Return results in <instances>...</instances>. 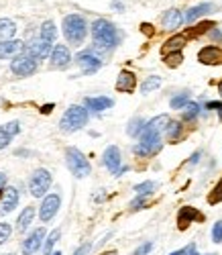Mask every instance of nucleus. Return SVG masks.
Masks as SVG:
<instances>
[{
    "label": "nucleus",
    "instance_id": "18",
    "mask_svg": "<svg viewBox=\"0 0 222 255\" xmlns=\"http://www.w3.org/2000/svg\"><path fill=\"white\" fill-rule=\"evenodd\" d=\"M135 88H137V76L128 70H122L116 78V90L130 94V92H135Z\"/></svg>",
    "mask_w": 222,
    "mask_h": 255
},
{
    "label": "nucleus",
    "instance_id": "26",
    "mask_svg": "<svg viewBox=\"0 0 222 255\" xmlns=\"http://www.w3.org/2000/svg\"><path fill=\"white\" fill-rule=\"evenodd\" d=\"M16 33V25L12 18H0V41H8Z\"/></svg>",
    "mask_w": 222,
    "mask_h": 255
},
{
    "label": "nucleus",
    "instance_id": "35",
    "mask_svg": "<svg viewBox=\"0 0 222 255\" xmlns=\"http://www.w3.org/2000/svg\"><path fill=\"white\" fill-rule=\"evenodd\" d=\"M222 200V178H220V182L214 186V190L210 192V196H208V202L210 204H218Z\"/></svg>",
    "mask_w": 222,
    "mask_h": 255
},
{
    "label": "nucleus",
    "instance_id": "57",
    "mask_svg": "<svg viewBox=\"0 0 222 255\" xmlns=\"http://www.w3.org/2000/svg\"><path fill=\"white\" fill-rule=\"evenodd\" d=\"M6 255H14V253H6Z\"/></svg>",
    "mask_w": 222,
    "mask_h": 255
},
{
    "label": "nucleus",
    "instance_id": "28",
    "mask_svg": "<svg viewBox=\"0 0 222 255\" xmlns=\"http://www.w3.org/2000/svg\"><path fill=\"white\" fill-rule=\"evenodd\" d=\"M212 29H214L212 20H202V23H200L198 27H190L184 35H186V37H200V35H204L206 31H212Z\"/></svg>",
    "mask_w": 222,
    "mask_h": 255
},
{
    "label": "nucleus",
    "instance_id": "37",
    "mask_svg": "<svg viewBox=\"0 0 222 255\" xmlns=\"http://www.w3.org/2000/svg\"><path fill=\"white\" fill-rule=\"evenodd\" d=\"M153 190H155V184H153V182H143V184H137V186H135V192H137V194H147V196H149Z\"/></svg>",
    "mask_w": 222,
    "mask_h": 255
},
{
    "label": "nucleus",
    "instance_id": "3",
    "mask_svg": "<svg viewBox=\"0 0 222 255\" xmlns=\"http://www.w3.org/2000/svg\"><path fill=\"white\" fill-rule=\"evenodd\" d=\"M63 35L72 45H80L88 35L86 18L80 14H68L63 18Z\"/></svg>",
    "mask_w": 222,
    "mask_h": 255
},
{
    "label": "nucleus",
    "instance_id": "47",
    "mask_svg": "<svg viewBox=\"0 0 222 255\" xmlns=\"http://www.w3.org/2000/svg\"><path fill=\"white\" fill-rule=\"evenodd\" d=\"M53 109H55L53 102H51V104H45V106H41V115H49Z\"/></svg>",
    "mask_w": 222,
    "mask_h": 255
},
{
    "label": "nucleus",
    "instance_id": "51",
    "mask_svg": "<svg viewBox=\"0 0 222 255\" xmlns=\"http://www.w3.org/2000/svg\"><path fill=\"white\" fill-rule=\"evenodd\" d=\"M104 198H106V196H104V192H98V194H96V202H102Z\"/></svg>",
    "mask_w": 222,
    "mask_h": 255
},
{
    "label": "nucleus",
    "instance_id": "50",
    "mask_svg": "<svg viewBox=\"0 0 222 255\" xmlns=\"http://www.w3.org/2000/svg\"><path fill=\"white\" fill-rule=\"evenodd\" d=\"M4 184H6V176H4V174H0V192L4 190Z\"/></svg>",
    "mask_w": 222,
    "mask_h": 255
},
{
    "label": "nucleus",
    "instance_id": "32",
    "mask_svg": "<svg viewBox=\"0 0 222 255\" xmlns=\"http://www.w3.org/2000/svg\"><path fill=\"white\" fill-rule=\"evenodd\" d=\"M200 115V104L190 100L186 106H184V121H194L196 117Z\"/></svg>",
    "mask_w": 222,
    "mask_h": 255
},
{
    "label": "nucleus",
    "instance_id": "46",
    "mask_svg": "<svg viewBox=\"0 0 222 255\" xmlns=\"http://www.w3.org/2000/svg\"><path fill=\"white\" fill-rule=\"evenodd\" d=\"M186 255H200V253L196 251V243H190V245L186 247Z\"/></svg>",
    "mask_w": 222,
    "mask_h": 255
},
{
    "label": "nucleus",
    "instance_id": "36",
    "mask_svg": "<svg viewBox=\"0 0 222 255\" xmlns=\"http://www.w3.org/2000/svg\"><path fill=\"white\" fill-rule=\"evenodd\" d=\"M4 133H8L10 137H14V135H18L20 133V123L18 121H10V123H6V125H2L0 127Z\"/></svg>",
    "mask_w": 222,
    "mask_h": 255
},
{
    "label": "nucleus",
    "instance_id": "22",
    "mask_svg": "<svg viewBox=\"0 0 222 255\" xmlns=\"http://www.w3.org/2000/svg\"><path fill=\"white\" fill-rule=\"evenodd\" d=\"M188 43V37L184 33H177L173 37H169L165 43H163V53H169V51H182Z\"/></svg>",
    "mask_w": 222,
    "mask_h": 255
},
{
    "label": "nucleus",
    "instance_id": "54",
    "mask_svg": "<svg viewBox=\"0 0 222 255\" xmlns=\"http://www.w3.org/2000/svg\"><path fill=\"white\" fill-rule=\"evenodd\" d=\"M218 94H220V98H222V80L218 82Z\"/></svg>",
    "mask_w": 222,
    "mask_h": 255
},
{
    "label": "nucleus",
    "instance_id": "44",
    "mask_svg": "<svg viewBox=\"0 0 222 255\" xmlns=\"http://www.w3.org/2000/svg\"><path fill=\"white\" fill-rule=\"evenodd\" d=\"M141 31H143L147 37L155 35V27H153V25H149V23H143V25H141Z\"/></svg>",
    "mask_w": 222,
    "mask_h": 255
},
{
    "label": "nucleus",
    "instance_id": "4",
    "mask_svg": "<svg viewBox=\"0 0 222 255\" xmlns=\"http://www.w3.org/2000/svg\"><path fill=\"white\" fill-rule=\"evenodd\" d=\"M65 163H68V169L78 180L88 178V176H90V172H92L88 157L80 149H76V147H68V149H65Z\"/></svg>",
    "mask_w": 222,
    "mask_h": 255
},
{
    "label": "nucleus",
    "instance_id": "19",
    "mask_svg": "<svg viewBox=\"0 0 222 255\" xmlns=\"http://www.w3.org/2000/svg\"><path fill=\"white\" fill-rule=\"evenodd\" d=\"M84 106L88 111H92V113H102L106 109H112L114 106V100L112 98H108V96H96V98H86L84 100Z\"/></svg>",
    "mask_w": 222,
    "mask_h": 255
},
{
    "label": "nucleus",
    "instance_id": "6",
    "mask_svg": "<svg viewBox=\"0 0 222 255\" xmlns=\"http://www.w3.org/2000/svg\"><path fill=\"white\" fill-rule=\"evenodd\" d=\"M10 72H12L14 76H18V78H27V76H31V74L37 72V59L31 57L29 53H20V55H16V57L12 59Z\"/></svg>",
    "mask_w": 222,
    "mask_h": 255
},
{
    "label": "nucleus",
    "instance_id": "53",
    "mask_svg": "<svg viewBox=\"0 0 222 255\" xmlns=\"http://www.w3.org/2000/svg\"><path fill=\"white\" fill-rule=\"evenodd\" d=\"M112 8H116V10H122L124 6H122V4H118V2H112Z\"/></svg>",
    "mask_w": 222,
    "mask_h": 255
},
{
    "label": "nucleus",
    "instance_id": "29",
    "mask_svg": "<svg viewBox=\"0 0 222 255\" xmlns=\"http://www.w3.org/2000/svg\"><path fill=\"white\" fill-rule=\"evenodd\" d=\"M145 125H147V123H145V119H141V117L130 119V123H128V127H126V133H128L130 137H141Z\"/></svg>",
    "mask_w": 222,
    "mask_h": 255
},
{
    "label": "nucleus",
    "instance_id": "40",
    "mask_svg": "<svg viewBox=\"0 0 222 255\" xmlns=\"http://www.w3.org/2000/svg\"><path fill=\"white\" fill-rule=\"evenodd\" d=\"M145 200H147V194H139L135 200L130 202V208H132V210H139V208H143V206H145Z\"/></svg>",
    "mask_w": 222,
    "mask_h": 255
},
{
    "label": "nucleus",
    "instance_id": "33",
    "mask_svg": "<svg viewBox=\"0 0 222 255\" xmlns=\"http://www.w3.org/2000/svg\"><path fill=\"white\" fill-rule=\"evenodd\" d=\"M61 237V231L59 229H55L51 235H49V239H47V243L43 245V255H51V249H53V245L57 243V239Z\"/></svg>",
    "mask_w": 222,
    "mask_h": 255
},
{
    "label": "nucleus",
    "instance_id": "25",
    "mask_svg": "<svg viewBox=\"0 0 222 255\" xmlns=\"http://www.w3.org/2000/svg\"><path fill=\"white\" fill-rule=\"evenodd\" d=\"M33 219H35V208H33V206H27V208L18 215V219H16V229H18V233L27 231Z\"/></svg>",
    "mask_w": 222,
    "mask_h": 255
},
{
    "label": "nucleus",
    "instance_id": "34",
    "mask_svg": "<svg viewBox=\"0 0 222 255\" xmlns=\"http://www.w3.org/2000/svg\"><path fill=\"white\" fill-rule=\"evenodd\" d=\"M190 102L188 98V92H182V94H177L171 98V109H184V106Z\"/></svg>",
    "mask_w": 222,
    "mask_h": 255
},
{
    "label": "nucleus",
    "instance_id": "7",
    "mask_svg": "<svg viewBox=\"0 0 222 255\" xmlns=\"http://www.w3.org/2000/svg\"><path fill=\"white\" fill-rule=\"evenodd\" d=\"M76 63L82 68L84 74H94L102 68V59L92 51V49H86V51H80L76 55Z\"/></svg>",
    "mask_w": 222,
    "mask_h": 255
},
{
    "label": "nucleus",
    "instance_id": "9",
    "mask_svg": "<svg viewBox=\"0 0 222 255\" xmlns=\"http://www.w3.org/2000/svg\"><path fill=\"white\" fill-rule=\"evenodd\" d=\"M18 200H20V192H18V190L14 186H6L2 192H0V217L12 212L18 206Z\"/></svg>",
    "mask_w": 222,
    "mask_h": 255
},
{
    "label": "nucleus",
    "instance_id": "10",
    "mask_svg": "<svg viewBox=\"0 0 222 255\" xmlns=\"http://www.w3.org/2000/svg\"><path fill=\"white\" fill-rule=\"evenodd\" d=\"M59 206H61V198H59V194H49L45 200H43V204H41V208H39V219H41L43 223L51 221V219L57 215Z\"/></svg>",
    "mask_w": 222,
    "mask_h": 255
},
{
    "label": "nucleus",
    "instance_id": "21",
    "mask_svg": "<svg viewBox=\"0 0 222 255\" xmlns=\"http://www.w3.org/2000/svg\"><path fill=\"white\" fill-rule=\"evenodd\" d=\"M212 10H214V4L204 2V4H198V6L190 8V10L184 14V18H186V23H194V20L206 16V14H208V12H212Z\"/></svg>",
    "mask_w": 222,
    "mask_h": 255
},
{
    "label": "nucleus",
    "instance_id": "43",
    "mask_svg": "<svg viewBox=\"0 0 222 255\" xmlns=\"http://www.w3.org/2000/svg\"><path fill=\"white\" fill-rule=\"evenodd\" d=\"M151 249H153V243H143V245H141V247L135 251V255H147Z\"/></svg>",
    "mask_w": 222,
    "mask_h": 255
},
{
    "label": "nucleus",
    "instance_id": "24",
    "mask_svg": "<svg viewBox=\"0 0 222 255\" xmlns=\"http://www.w3.org/2000/svg\"><path fill=\"white\" fill-rule=\"evenodd\" d=\"M165 137L169 143H175V141H180L184 137V127L180 121H169L167 125V129H165Z\"/></svg>",
    "mask_w": 222,
    "mask_h": 255
},
{
    "label": "nucleus",
    "instance_id": "38",
    "mask_svg": "<svg viewBox=\"0 0 222 255\" xmlns=\"http://www.w3.org/2000/svg\"><path fill=\"white\" fill-rule=\"evenodd\" d=\"M10 233H12V227H10L8 223H2V225H0V245H2V243L10 237Z\"/></svg>",
    "mask_w": 222,
    "mask_h": 255
},
{
    "label": "nucleus",
    "instance_id": "1",
    "mask_svg": "<svg viewBox=\"0 0 222 255\" xmlns=\"http://www.w3.org/2000/svg\"><path fill=\"white\" fill-rule=\"evenodd\" d=\"M92 39L102 49H114L118 45V33L114 25L106 18H98L92 23Z\"/></svg>",
    "mask_w": 222,
    "mask_h": 255
},
{
    "label": "nucleus",
    "instance_id": "12",
    "mask_svg": "<svg viewBox=\"0 0 222 255\" xmlns=\"http://www.w3.org/2000/svg\"><path fill=\"white\" fill-rule=\"evenodd\" d=\"M192 221H204V215L200 210H196L194 206H182L180 215H177V229L186 231Z\"/></svg>",
    "mask_w": 222,
    "mask_h": 255
},
{
    "label": "nucleus",
    "instance_id": "2",
    "mask_svg": "<svg viewBox=\"0 0 222 255\" xmlns=\"http://www.w3.org/2000/svg\"><path fill=\"white\" fill-rule=\"evenodd\" d=\"M88 119H90V115H88L86 106L74 104V106H70V109L65 111V115L61 117L59 129H61L63 133H76V131L84 129V127L88 125Z\"/></svg>",
    "mask_w": 222,
    "mask_h": 255
},
{
    "label": "nucleus",
    "instance_id": "14",
    "mask_svg": "<svg viewBox=\"0 0 222 255\" xmlns=\"http://www.w3.org/2000/svg\"><path fill=\"white\" fill-rule=\"evenodd\" d=\"M25 51V43L20 39H8L0 41V59H10Z\"/></svg>",
    "mask_w": 222,
    "mask_h": 255
},
{
    "label": "nucleus",
    "instance_id": "20",
    "mask_svg": "<svg viewBox=\"0 0 222 255\" xmlns=\"http://www.w3.org/2000/svg\"><path fill=\"white\" fill-rule=\"evenodd\" d=\"M169 117L167 115H157L155 119H151L147 125H145V133H155V135H161L165 129H167V125H169Z\"/></svg>",
    "mask_w": 222,
    "mask_h": 255
},
{
    "label": "nucleus",
    "instance_id": "15",
    "mask_svg": "<svg viewBox=\"0 0 222 255\" xmlns=\"http://www.w3.org/2000/svg\"><path fill=\"white\" fill-rule=\"evenodd\" d=\"M43 237H45V229H35L23 243V255H35L43 245Z\"/></svg>",
    "mask_w": 222,
    "mask_h": 255
},
{
    "label": "nucleus",
    "instance_id": "30",
    "mask_svg": "<svg viewBox=\"0 0 222 255\" xmlns=\"http://www.w3.org/2000/svg\"><path fill=\"white\" fill-rule=\"evenodd\" d=\"M163 61L167 63L169 68H177V66H182L184 53H182V51H169V53H163Z\"/></svg>",
    "mask_w": 222,
    "mask_h": 255
},
{
    "label": "nucleus",
    "instance_id": "5",
    "mask_svg": "<svg viewBox=\"0 0 222 255\" xmlns=\"http://www.w3.org/2000/svg\"><path fill=\"white\" fill-rule=\"evenodd\" d=\"M51 186V174L47 172V169H35L31 180H29V192L31 196L39 198V196H45V192L49 190Z\"/></svg>",
    "mask_w": 222,
    "mask_h": 255
},
{
    "label": "nucleus",
    "instance_id": "39",
    "mask_svg": "<svg viewBox=\"0 0 222 255\" xmlns=\"http://www.w3.org/2000/svg\"><path fill=\"white\" fill-rule=\"evenodd\" d=\"M212 241L214 243H222V221L212 227Z\"/></svg>",
    "mask_w": 222,
    "mask_h": 255
},
{
    "label": "nucleus",
    "instance_id": "52",
    "mask_svg": "<svg viewBox=\"0 0 222 255\" xmlns=\"http://www.w3.org/2000/svg\"><path fill=\"white\" fill-rule=\"evenodd\" d=\"M169 255H186V249H180V251H173V253H169Z\"/></svg>",
    "mask_w": 222,
    "mask_h": 255
},
{
    "label": "nucleus",
    "instance_id": "27",
    "mask_svg": "<svg viewBox=\"0 0 222 255\" xmlns=\"http://www.w3.org/2000/svg\"><path fill=\"white\" fill-rule=\"evenodd\" d=\"M41 37L45 41H49V43H53L57 39V27H55L53 20H45V23L41 25Z\"/></svg>",
    "mask_w": 222,
    "mask_h": 255
},
{
    "label": "nucleus",
    "instance_id": "8",
    "mask_svg": "<svg viewBox=\"0 0 222 255\" xmlns=\"http://www.w3.org/2000/svg\"><path fill=\"white\" fill-rule=\"evenodd\" d=\"M51 51H53L51 43H49V41H45L43 37H39V39H31L29 43L25 45V53H29L31 57H35L37 61L47 59V57L51 55Z\"/></svg>",
    "mask_w": 222,
    "mask_h": 255
},
{
    "label": "nucleus",
    "instance_id": "41",
    "mask_svg": "<svg viewBox=\"0 0 222 255\" xmlns=\"http://www.w3.org/2000/svg\"><path fill=\"white\" fill-rule=\"evenodd\" d=\"M10 135L8 133H4L2 129H0V149H4V147H8V143H10Z\"/></svg>",
    "mask_w": 222,
    "mask_h": 255
},
{
    "label": "nucleus",
    "instance_id": "45",
    "mask_svg": "<svg viewBox=\"0 0 222 255\" xmlns=\"http://www.w3.org/2000/svg\"><path fill=\"white\" fill-rule=\"evenodd\" d=\"M206 109H210V111H212V109H216V111L220 113V117H222V102L212 100V102H208V104H206Z\"/></svg>",
    "mask_w": 222,
    "mask_h": 255
},
{
    "label": "nucleus",
    "instance_id": "55",
    "mask_svg": "<svg viewBox=\"0 0 222 255\" xmlns=\"http://www.w3.org/2000/svg\"><path fill=\"white\" fill-rule=\"evenodd\" d=\"M102 255H116V251H106V253H102Z\"/></svg>",
    "mask_w": 222,
    "mask_h": 255
},
{
    "label": "nucleus",
    "instance_id": "49",
    "mask_svg": "<svg viewBox=\"0 0 222 255\" xmlns=\"http://www.w3.org/2000/svg\"><path fill=\"white\" fill-rule=\"evenodd\" d=\"M210 35H212V39H216V41H222V33H220L218 29H212V33H210Z\"/></svg>",
    "mask_w": 222,
    "mask_h": 255
},
{
    "label": "nucleus",
    "instance_id": "23",
    "mask_svg": "<svg viewBox=\"0 0 222 255\" xmlns=\"http://www.w3.org/2000/svg\"><path fill=\"white\" fill-rule=\"evenodd\" d=\"M159 151H161V143H139V145L132 147V153L139 155V157H151Z\"/></svg>",
    "mask_w": 222,
    "mask_h": 255
},
{
    "label": "nucleus",
    "instance_id": "13",
    "mask_svg": "<svg viewBox=\"0 0 222 255\" xmlns=\"http://www.w3.org/2000/svg\"><path fill=\"white\" fill-rule=\"evenodd\" d=\"M72 61V53L65 45H55L51 51V68L53 70H65Z\"/></svg>",
    "mask_w": 222,
    "mask_h": 255
},
{
    "label": "nucleus",
    "instance_id": "31",
    "mask_svg": "<svg viewBox=\"0 0 222 255\" xmlns=\"http://www.w3.org/2000/svg\"><path fill=\"white\" fill-rule=\"evenodd\" d=\"M161 86V78L159 76H149L145 82H143V86H141V92L143 94H149L153 90H157Z\"/></svg>",
    "mask_w": 222,
    "mask_h": 255
},
{
    "label": "nucleus",
    "instance_id": "17",
    "mask_svg": "<svg viewBox=\"0 0 222 255\" xmlns=\"http://www.w3.org/2000/svg\"><path fill=\"white\" fill-rule=\"evenodd\" d=\"M184 14H182V10H177V8H169V10H165L163 12V16H161V25H163V29L165 31H175L177 27H180L182 23H184Z\"/></svg>",
    "mask_w": 222,
    "mask_h": 255
},
{
    "label": "nucleus",
    "instance_id": "56",
    "mask_svg": "<svg viewBox=\"0 0 222 255\" xmlns=\"http://www.w3.org/2000/svg\"><path fill=\"white\" fill-rule=\"evenodd\" d=\"M53 255H61V253H59V251H55V253H53Z\"/></svg>",
    "mask_w": 222,
    "mask_h": 255
},
{
    "label": "nucleus",
    "instance_id": "48",
    "mask_svg": "<svg viewBox=\"0 0 222 255\" xmlns=\"http://www.w3.org/2000/svg\"><path fill=\"white\" fill-rule=\"evenodd\" d=\"M198 161H200V151H196V153L190 157V165H196Z\"/></svg>",
    "mask_w": 222,
    "mask_h": 255
},
{
    "label": "nucleus",
    "instance_id": "11",
    "mask_svg": "<svg viewBox=\"0 0 222 255\" xmlns=\"http://www.w3.org/2000/svg\"><path fill=\"white\" fill-rule=\"evenodd\" d=\"M198 61L202 66H222V49L216 45H208L198 51Z\"/></svg>",
    "mask_w": 222,
    "mask_h": 255
},
{
    "label": "nucleus",
    "instance_id": "42",
    "mask_svg": "<svg viewBox=\"0 0 222 255\" xmlns=\"http://www.w3.org/2000/svg\"><path fill=\"white\" fill-rule=\"evenodd\" d=\"M90 249H92L90 243H84V245H80V247L74 251V255H88V253H90Z\"/></svg>",
    "mask_w": 222,
    "mask_h": 255
},
{
    "label": "nucleus",
    "instance_id": "16",
    "mask_svg": "<svg viewBox=\"0 0 222 255\" xmlns=\"http://www.w3.org/2000/svg\"><path fill=\"white\" fill-rule=\"evenodd\" d=\"M102 161H104V165H106V169L110 174L118 176V172H120V151H118V147L110 145L102 155Z\"/></svg>",
    "mask_w": 222,
    "mask_h": 255
}]
</instances>
